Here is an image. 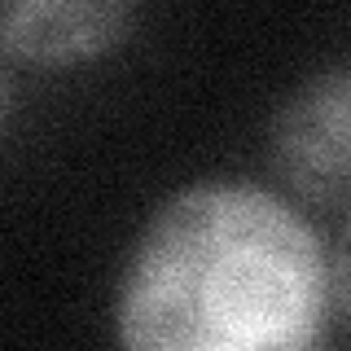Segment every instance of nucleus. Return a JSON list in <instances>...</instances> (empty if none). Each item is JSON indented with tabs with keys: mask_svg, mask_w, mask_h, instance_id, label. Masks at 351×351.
Returning <instances> with one entry per match:
<instances>
[{
	"mask_svg": "<svg viewBox=\"0 0 351 351\" xmlns=\"http://www.w3.org/2000/svg\"><path fill=\"white\" fill-rule=\"evenodd\" d=\"M329 299L299 211L246 184H193L136 237L114 321L141 351H299L321 338Z\"/></svg>",
	"mask_w": 351,
	"mask_h": 351,
	"instance_id": "f257e3e1",
	"label": "nucleus"
},
{
	"mask_svg": "<svg viewBox=\"0 0 351 351\" xmlns=\"http://www.w3.org/2000/svg\"><path fill=\"white\" fill-rule=\"evenodd\" d=\"M268 162L299 202L351 211V66L321 71L281 101Z\"/></svg>",
	"mask_w": 351,
	"mask_h": 351,
	"instance_id": "f03ea898",
	"label": "nucleus"
},
{
	"mask_svg": "<svg viewBox=\"0 0 351 351\" xmlns=\"http://www.w3.org/2000/svg\"><path fill=\"white\" fill-rule=\"evenodd\" d=\"M132 27V0H0V44L14 62L75 66L110 53Z\"/></svg>",
	"mask_w": 351,
	"mask_h": 351,
	"instance_id": "7ed1b4c3",
	"label": "nucleus"
},
{
	"mask_svg": "<svg viewBox=\"0 0 351 351\" xmlns=\"http://www.w3.org/2000/svg\"><path fill=\"white\" fill-rule=\"evenodd\" d=\"M329 277H334V303L351 325V224H347V233H343V241H338V250H334Z\"/></svg>",
	"mask_w": 351,
	"mask_h": 351,
	"instance_id": "20e7f679",
	"label": "nucleus"
}]
</instances>
